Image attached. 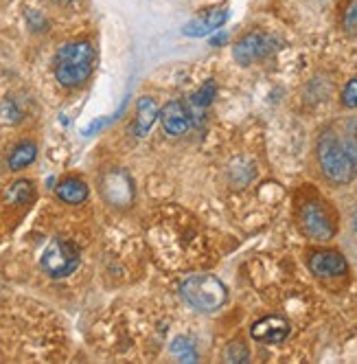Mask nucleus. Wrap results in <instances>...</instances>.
<instances>
[{
    "label": "nucleus",
    "mask_w": 357,
    "mask_h": 364,
    "mask_svg": "<svg viewBox=\"0 0 357 364\" xmlns=\"http://www.w3.org/2000/svg\"><path fill=\"white\" fill-rule=\"evenodd\" d=\"M228 360L231 362H246L248 360V349L241 343H233L228 349Z\"/></svg>",
    "instance_id": "21"
},
{
    "label": "nucleus",
    "mask_w": 357,
    "mask_h": 364,
    "mask_svg": "<svg viewBox=\"0 0 357 364\" xmlns=\"http://www.w3.org/2000/svg\"><path fill=\"white\" fill-rule=\"evenodd\" d=\"M104 193L112 204H127L132 200V180L123 171H110L104 180Z\"/></svg>",
    "instance_id": "11"
},
{
    "label": "nucleus",
    "mask_w": 357,
    "mask_h": 364,
    "mask_svg": "<svg viewBox=\"0 0 357 364\" xmlns=\"http://www.w3.org/2000/svg\"><path fill=\"white\" fill-rule=\"evenodd\" d=\"M57 198L66 204H82L88 198L86 182L79 178H66L57 185Z\"/></svg>",
    "instance_id": "13"
},
{
    "label": "nucleus",
    "mask_w": 357,
    "mask_h": 364,
    "mask_svg": "<svg viewBox=\"0 0 357 364\" xmlns=\"http://www.w3.org/2000/svg\"><path fill=\"white\" fill-rule=\"evenodd\" d=\"M250 336L263 345H278L290 336V323L278 316H268V318H261L259 323L252 325Z\"/></svg>",
    "instance_id": "7"
},
{
    "label": "nucleus",
    "mask_w": 357,
    "mask_h": 364,
    "mask_svg": "<svg viewBox=\"0 0 357 364\" xmlns=\"http://www.w3.org/2000/svg\"><path fill=\"white\" fill-rule=\"evenodd\" d=\"M274 48H276V40L272 36L261 33V31H252L235 44L233 58L241 66H250L254 62L268 58L270 53H274Z\"/></svg>",
    "instance_id": "5"
},
{
    "label": "nucleus",
    "mask_w": 357,
    "mask_h": 364,
    "mask_svg": "<svg viewBox=\"0 0 357 364\" xmlns=\"http://www.w3.org/2000/svg\"><path fill=\"white\" fill-rule=\"evenodd\" d=\"M344 29L348 33H357V0L351 3L344 11Z\"/></svg>",
    "instance_id": "19"
},
{
    "label": "nucleus",
    "mask_w": 357,
    "mask_h": 364,
    "mask_svg": "<svg viewBox=\"0 0 357 364\" xmlns=\"http://www.w3.org/2000/svg\"><path fill=\"white\" fill-rule=\"evenodd\" d=\"M309 268L318 277H340L346 272V259L334 250H320L312 255Z\"/></svg>",
    "instance_id": "10"
},
{
    "label": "nucleus",
    "mask_w": 357,
    "mask_h": 364,
    "mask_svg": "<svg viewBox=\"0 0 357 364\" xmlns=\"http://www.w3.org/2000/svg\"><path fill=\"white\" fill-rule=\"evenodd\" d=\"M171 351L180 358V360H187V362H195V351H193V345L187 341V338H175L173 345H171Z\"/></svg>",
    "instance_id": "17"
},
{
    "label": "nucleus",
    "mask_w": 357,
    "mask_h": 364,
    "mask_svg": "<svg viewBox=\"0 0 357 364\" xmlns=\"http://www.w3.org/2000/svg\"><path fill=\"white\" fill-rule=\"evenodd\" d=\"M40 264H42V270L50 277H55V279L68 277L79 266V250L75 248L70 242L53 240L42 252Z\"/></svg>",
    "instance_id": "4"
},
{
    "label": "nucleus",
    "mask_w": 357,
    "mask_h": 364,
    "mask_svg": "<svg viewBox=\"0 0 357 364\" xmlns=\"http://www.w3.org/2000/svg\"><path fill=\"white\" fill-rule=\"evenodd\" d=\"M35 191H33V182L29 180H18L13 185L7 189V202L11 204H18V206H24L33 200Z\"/></svg>",
    "instance_id": "15"
},
{
    "label": "nucleus",
    "mask_w": 357,
    "mask_h": 364,
    "mask_svg": "<svg viewBox=\"0 0 357 364\" xmlns=\"http://www.w3.org/2000/svg\"><path fill=\"white\" fill-rule=\"evenodd\" d=\"M160 121H163V127H165L167 134L180 136L191 127L193 117L182 101H169L167 106L160 110Z\"/></svg>",
    "instance_id": "9"
},
{
    "label": "nucleus",
    "mask_w": 357,
    "mask_h": 364,
    "mask_svg": "<svg viewBox=\"0 0 357 364\" xmlns=\"http://www.w3.org/2000/svg\"><path fill=\"white\" fill-rule=\"evenodd\" d=\"M27 20H29V24H31V29H33V31H40V29L44 27V24H46V20H44L38 11H33V9L27 14Z\"/></svg>",
    "instance_id": "22"
},
{
    "label": "nucleus",
    "mask_w": 357,
    "mask_h": 364,
    "mask_svg": "<svg viewBox=\"0 0 357 364\" xmlns=\"http://www.w3.org/2000/svg\"><path fill=\"white\" fill-rule=\"evenodd\" d=\"M158 108H156V101L151 97H141L136 103V121H134V132L138 136H145L154 121L158 119Z\"/></svg>",
    "instance_id": "12"
},
{
    "label": "nucleus",
    "mask_w": 357,
    "mask_h": 364,
    "mask_svg": "<svg viewBox=\"0 0 357 364\" xmlns=\"http://www.w3.org/2000/svg\"><path fill=\"white\" fill-rule=\"evenodd\" d=\"M221 42H226V36H217V38L213 40V44H221Z\"/></svg>",
    "instance_id": "23"
},
{
    "label": "nucleus",
    "mask_w": 357,
    "mask_h": 364,
    "mask_svg": "<svg viewBox=\"0 0 357 364\" xmlns=\"http://www.w3.org/2000/svg\"><path fill=\"white\" fill-rule=\"evenodd\" d=\"M300 226L304 230V235H309L316 242H326L334 237V224H331L329 215L324 209L316 202H309L302 206L300 211Z\"/></svg>",
    "instance_id": "6"
},
{
    "label": "nucleus",
    "mask_w": 357,
    "mask_h": 364,
    "mask_svg": "<svg viewBox=\"0 0 357 364\" xmlns=\"http://www.w3.org/2000/svg\"><path fill=\"white\" fill-rule=\"evenodd\" d=\"M226 20H228V9L226 7L207 9L204 14H199L197 18H193L191 22L185 24V36H189V38H204V36L217 31L219 27H224Z\"/></svg>",
    "instance_id": "8"
},
{
    "label": "nucleus",
    "mask_w": 357,
    "mask_h": 364,
    "mask_svg": "<svg viewBox=\"0 0 357 364\" xmlns=\"http://www.w3.org/2000/svg\"><path fill=\"white\" fill-rule=\"evenodd\" d=\"M57 3H70V0H57Z\"/></svg>",
    "instance_id": "24"
},
{
    "label": "nucleus",
    "mask_w": 357,
    "mask_h": 364,
    "mask_svg": "<svg viewBox=\"0 0 357 364\" xmlns=\"http://www.w3.org/2000/svg\"><path fill=\"white\" fill-rule=\"evenodd\" d=\"M94 68V48L90 42H70L55 55V77L66 88L82 86Z\"/></svg>",
    "instance_id": "2"
},
{
    "label": "nucleus",
    "mask_w": 357,
    "mask_h": 364,
    "mask_svg": "<svg viewBox=\"0 0 357 364\" xmlns=\"http://www.w3.org/2000/svg\"><path fill=\"white\" fill-rule=\"evenodd\" d=\"M355 232H357V215H355Z\"/></svg>",
    "instance_id": "25"
},
{
    "label": "nucleus",
    "mask_w": 357,
    "mask_h": 364,
    "mask_svg": "<svg viewBox=\"0 0 357 364\" xmlns=\"http://www.w3.org/2000/svg\"><path fill=\"white\" fill-rule=\"evenodd\" d=\"M0 114H3V119L5 121H20V112H18V108H16V103L11 101V99H7L3 106H0Z\"/></svg>",
    "instance_id": "20"
},
{
    "label": "nucleus",
    "mask_w": 357,
    "mask_h": 364,
    "mask_svg": "<svg viewBox=\"0 0 357 364\" xmlns=\"http://www.w3.org/2000/svg\"><path fill=\"white\" fill-rule=\"evenodd\" d=\"M182 296L193 309L211 314L226 303L228 290L219 279L211 274H195L182 283Z\"/></svg>",
    "instance_id": "3"
},
{
    "label": "nucleus",
    "mask_w": 357,
    "mask_h": 364,
    "mask_svg": "<svg viewBox=\"0 0 357 364\" xmlns=\"http://www.w3.org/2000/svg\"><path fill=\"white\" fill-rule=\"evenodd\" d=\"M215 95H217L215 82H207V84H204V86L191 97V103H193V106H197V108H207L209 103L215 99Z\"/></svg>",
    "instance_id": "16"
},
{
    "label": "nucleus",
    "mask_w": 357,
    "mask_h": 364,
    "mask_svg": "<svg viewBox=\"0 0 357 364\" xmlns=\"http://www.w3.org/2000/svg\"><path fill=\"white\" fill-rule=\"evenodd\" d=\"M35 156H38V147L33 143H20L11 156H9V169L18 171V169H24V167H29L33 161H35Z\"/></svg>",
    "instance_id": "14"
},
{
    "label": "nucleus",
    "mask_w": 357,
    "mask_h": 364,
    "mask_svg": "<svg viewBox=\"0 0 357 364\" xmlns=\"http://www.w3.org/2000/svg\"><path fill=\"white\" fill-rule=\"evenodd\" d=\"M318 163L331 182L348 185L357 176V147L338 139L334 132H324L318 141Z\"/></svg>",
    "instance_id": "1"
},
{
    "label": "nucleus",
    "mask_w": 357,
    "mask_h": 364,
    "mask_svg": "<svg viewBox=\"0 0 357 364\" xmlns=\"http://www.w3.org/2000/svg\"><path fill=\"white\" fill-rule=\"evenodd\" d=\"M342 103L346 108H357V80H351L342 90Z\"/></svg>",
    "instance_id": "18"
}]
</instances>
